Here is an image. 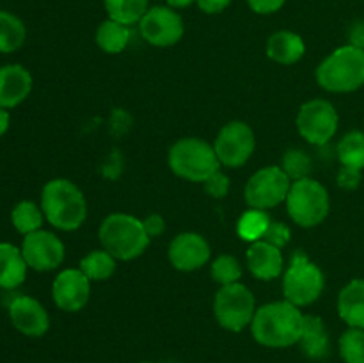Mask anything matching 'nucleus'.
<instances>
[{"instance_id":"412c9836","label":"nucleus","mask_w":364,"mask_h":363,"mask_svg":"<svg viewBox=\"0 0 364 363\" xmlns=\"http://www.w3.org/2000/svg\"><path fill=\"white\" fill-rule=\"evenodd\" d=\"M306 53L304 39L291 31H277L267 41V56L279 64H295Z\"/></svg>"},{"instance_id":"39448f33","label":"nucleus","mask_w":364,"mask_h":363,"mask_svg":"<svg viewBox=\"0 0 364 363\" xmlns=\"http://www.w3.org/2000/svg\"><path fill=\"white\" fill-rule=\"evenodd\" d=\"M167 160H169L171 171L188 182L205 184L212 174L220 171L215 148L199 137H183L174 142L171 146Z\"/></svg>"},{"instance_id":"f03ea898","label":"nucleus","mask_w":364,"mask_h":363,"mask_svg":"<svg viewBox=\"0 0 364 363\" xmlns=\"http://www.w3.org/2000/svg\"><path fill=\"white\" fill-rule=\"evenodd\" d=\"M41 210L52 226L63 231H75L87 217L84 192L68 178H53L41 191Z\"/></svg>"},{"instance_id":"1a4fd4ad","label":"nucleus","mask_w":364,"mask_h":363,"mask_svg":"<svg viewBox=\"0 0 364 363\" xmlns=\"http://www.w3.org/2000/svg\"><path fill=\"white\" fill-rule=\"evenodd\" d=\"M291 180L281 166H267L256 171L245 184V201L251 209L269 210L287 201Z\"/></svg>"},{"instance_id":"473e14b6","label":"nucleus","mask_w":364,"mask_h":363,"mask_svg":"<svg viewBox=\"0 0 364 363\" xmlns=\"http://www.w3.org/2000/svg\"><path fill=\"white\" fill-rule=\"evenodd\" d=\"M290 238H291L290 228H288L284 223H274L272 221V223L269 224V228H267L262 241L269 242V244L276 246V248L281 249L290 242Z\"/></svg>"},{"instance_id":"ddd939ff","label":"nucleus","mask_w":364,"mask_h":363,"mask_svg":"<svg viewBox=\"0 0 364 363\" xmlns=\"http://www.w3.org/2000/svg\"><path fill=\"white\" fill-rule=\"evenodd\" d=\"M21 253L31 269L38 273H48L57 269L64 262V244L55 233L46 230H38L25 235Z\"/></svg>"},{"instance_id":"c756f323","label":"nucleus","mask_w":364,"mask_h":363,"mask_svg":"<svg viewBox=\"0 0 364 363\" xmlns=\"http://www.w3.org/2000/svg\"><path fill=\"white\" fill-rule=\"evenodd\" d=\"M340 354L345 363H364V330L348 327L341 335Z\"/></svg>"},{"instance_id":"aec40b11","label":"nucleus","mask_w":364,"mask_h":363,"mask_svg":"<svg viewBox=\"0 0 364 363\" xmlns=\"http://www.w3.org/2000/svg\"><path fill=\"white\" fill-rule=\"evenodd\" d=\"M338 313L348 327L364 330V280H352L341 288Z\"/></svg>"},{"instance_id":"f257e3e1","label":"nucleus","mask_w":364,"mask_h":363,"mask_svg":"<svg viewBox=\"0 0 364 363\" xmlns=\"http://www.w3.org/2000/svg\"><path fill=\"white\" fill-rule=\"evenodd\" d=\"M304 327V313L291 302L274 301L256 310L251 333L259 345L284 349L299 344Z\"/></svg>"},{"instance_id":"ea45409f","label":"nucleus","mask_w":364,"mask_h":363,"mask_svg":"<svg viewBox=\"0 0 364 363\" xmlns=\"http://www.w3.org/2000/svg\"><path fill=\"white\" fill-rule=\"evenodd\" d=\"M9 123H11L9 112H7V109L0 107V135L6 134L7 128H9Z\"/></svg>"},{"instance_id":"f3484780","label":"nucleus","mask_w":364,"mask_h":363,"mask_svg":"<svg viewBox=\"0 0 364 363\" xmlns=\"http://www.w3.org/2000/svg\"><path fill=\"white\" fill-rule=\"evenodd\" d=\"M32 91V75L21 64L0 66V107L13 109Z\"/></svg>"},{"instance_id":"c9c22d12","label":"nucleus","mask_w":364,"mask_h":363,"mask_svg":"<svg viewBox=\"0 0 364 363\" xmlns=\"http://www.w3.org/2000/svg\"><path fill=\"white\" fill-rule=\"evenodd\" d=\"M245 2L256 14H274L284 6L287 0H245Z\"/></svg>"},{"instance_id":"a211bd4d","label":"nucleus","mask_w":364,"mask_h":363,"mask_svg":"<svg viewBox=\"0 0 364 363\" xmlns=\"http://www.w3.org/2000/svg\"><path fill=\"white\" fill-rule=\"evenodd\" d=\"M247 267L258 280H276L283 273V253L265 241L252 242L247 249Z\"/></svg>"},{"instance_id":"dca6fc26","label":"nucleus","mask_w":364,"mask_h":363,"mask_svg":"<svg viewBox=\"0 0 364 363\" xmlns=\"http://www.w3.org/2000/svg\"><path fill=\"white\" fill-rule=\"evenodd\" d=\"M9 317L13 326L27 337H43L50 327L48 312L31 295H16L9 302Z\"/></svg>"},{"instance_id":"f8f14e48","label":"nucleus","mask_w":364,"mask_h":363,"mask_svg":"<svg viewBox=\"0 0 364 363\" xmlns=\"http://www.w3.org/2000/svg\"><path fill=\"white\" fill-rule=\"evenodd\" d=\"M139 31L146 43L166 48L176 45L183 38V18L169 6H153L139 21Z\"/></svg>"},{"instance_id":"c85d7f7f","label":"nucleus","mask_w":364,"mask_h":363,"mask_svg":"<svg viewBox=\"0 0 364 363\" xmlns=\"http://www.w3.org/2000/svg\"><path fill=\"white\" fill-rule=\"evenodd\" d=\"M272 223L269 217V214L265 210L251 209L247 212L242 214V217L237 223V233L240 235V238L247 242H258L262 241L263 235H265L267 228Z\"/></svg>"},{"instance_id":"b1692460","label":"nucleus","mask_w":364,"mask_h":363,"mask_svg":"<svg viewBox=\"0 0 364 363\" xmlns=\"http://www.w3.org/2000/svg\"><path fill=\"white\" fill-rule=\"evenodd\" d=\"M27 38L25 23L9 11L0 9V53H13L23 46Z\"/></svg>"},{"instance_id":"423d86ee","label":"nucleus","mask_w":364,"mask_h":363,"mask_svg":"<svg viewBox=\"0 0 364 363\" xmlns=\"http://www.w3.org/2000/svg\"><path fill=\"white\" fill-rule=\"evenodd\" d=\"M329 209V192L318 180L308 177L291 182L287 196V210L294 223L302 228L318 226L327 217Z\"/></svg>"},{"instance_id":"e433bc0d","label":"nucleus","mask_w":364,"mask_h":363,"mask_svg":"<svg viewBox=\"0 0 364 363\" xmlns=\"http://www.w3.org/2000/svg\"><path fill=\"white\" fill-rule=\"evenodd\" d=\"M231 2H233V0H196V4H198L199 9L206 14L223 13L224 9H228V7H230Z\"/></svg>"},{"instance_id":"0eeeda50","label":"nucleus","mask_w":364,"mask_h":363,"mask_svg":"<svg viewBox=\"0 0 364 363\" xmlns=\"http://www.w3.org/2000/svg\"><path fill=\"white\" fill-rule=\"evenodd\" d=\"M326 287V276L316 263L302 251H295L290 267L283 274V294L291 305L309 306L322 295Z\"/></svg>"},{"instance_id":"6ab92c4d","label":"nucleus","mask_w":364,"mask_h":363,"mask_svg":"<svg viewBox=\"0 0 364 363\" xmlns=\"http://www.w3.org/2000/svg\"><path fill=\"white\" fill-rule=\"evenodd\" d=\"M27 262L20 248L9 242H0V288L13 290L27 278Z\"/></svg>"},{"instance_id":"f704fd0d","label":"nucleus","mask_w":364,"mask_h":363,"mask_svg":"<svg viewBox=\"0 0 364 363\" xmlns=\"http://www.w3.org/2000/svg\"><path fill=\"white\" fill-rule=\"evenodd\" d=\"M361 177H363L361 169L343 166L340 169V173H338V185H340L341 189L352 191V189H355L359 184H361Z\"/></svg>"},{"instance_id":"cd10ccee","label":"nucleus","mask_w":364,"mask_h":363,"mask_svg":"<svg viewBox=\"0 0 364 363\" xmlns=\"http://www.w3.org/2000/svg\"><path fill=\"white\" fill-rule=\"evenodd\" d=\"M338 159L341 166L364 169V132L352 130L341 137L338 144Z\"/></svg>"},{"instance_id":"20e7f679","label":"nucleus","mask_w":364,"mask_h":363,"mask_svg":"<svg viewBox=\"0 0 364 363\" xmlns=\"http://www.w3.org/2000/svg\"><path fill=\"white\" fill-rule=\"evenodd\" d=\"M316 82L329 93H352L364 85V50L345 45L327 56L316 68Z\"/></svg>"},{"instance_id":"6e6552de","label":"nucleus","mask_w":364,"mask_h":363,"mask_svg":"<svg viewBox=\"0 0 364 363\" xmlns=\"http://www.w3.org/2000/svg\"><path fill=\"white\" fill-rule=\"evenodd\" d=\"M256 310L258 308H256L255 295L240 281L220 287L213 299V313H215L217 322L224 330L233 331V333L251 326Z\"/></svg>"},{"instance_id":"a878e982","label":"nucleus","mask_w":364,"mask_h":363,"mask_svg":"<svg viewBox=\"0 0 364 363\" xmlns=\"http://www.w3.org/2000/svg\"><path fill=\"white\" fill-rule=\"evenodd\" d=\"M78 269L85 274L91 281L109 280L116 270V258L105 249H96L80 260Z\"/></svg>"},{"instance_id":"58836bf2","label":"nucleus","mask_w":364,"mask_h":363,"mask_svg":"<svg viewBox=\"0 0 364 363\" xmlns=\"http://www.w3.org/2000/svg\"><path fill=\"white\" fill-rule=\"evenodd\" d=\"M350 45L359 46L364 50V23H358L352 31V43Z\"/></svg>"},{"instance_id":"72a5a7b5","label":"nucleus","mask_w":364,"mask_h":363,"mask_svg":"<svg viewBox=\"0 0 364 363\" xmlns=\"http://www.w3.org/2000/svg\"><path fill=\"white\" fill-rule=\"evenodd\" d=\"M203 185H205L206 194L217 199L224 198V196H228V192H230V178H228L226 174L220 173V171L212 174Z\"/></svg>"},{"instance_id":"79ce46f5","label":"nucleus","mask_w":364,"mask_h":363,"mask_svg":"<svg viewBox=\"0 0 364 363\" xmlns=\"http://www.w3.org/2000/svg\"><path fill=\"white\" fill-rule=\"evenodd\" d=\"M142 363H151V362H142Z\"/></svg>"},{"instance_id":"a19ab883","label":"nucleus","mask_w":364,"mask_h":363,"mask_svg":"<svg viewBox=\"0 0 364 363\" xmlns=\"http://www.w3.org/2000/svg\"><path fill=\"white\" fill-rule=\"evenodd\" d=\"M166 4L173 9H185V7H191L192 4H196V0H166Z\"/></svg>"},{"instance_id":"9d476101","label":"nucleus","mask_w":364,"mask_h":363,"mask_svg":"<svg viewBox=\"0 0 364 363\" xmlns=\"http://www.w3.org/2000/svg\"><path fill=\"white\" fill-rule=\"evenodd\" d=\"M336 109L331 102L322 98L309 100L302 103L301 110L297 114V130L302 139L315 146H323L334 137L338 130Z\"/></svg>"},{"instance_id":"393cba45","label":"nucleus","mask_w":364,"mask_h":363,"mask_svg":"<svg viewBox=\"0 0 364 363\" xmlns=\"http://www.w3.org/2000/svg\"><path fill=\"white\" fill-rule=\"evenodd\" d=\"M103 6L110 20L130 27L142 20L149 9V0H103Z\"/></svg>"},{"instance_id":"4be33fe9","label":"nucleus","mask_w":364,"mask_h":363,"mask_svg":"<svg viewBox=\"0 0 364 363\" xmlns=\"http://www.w3.org/2000/svg\"><path fill=\"white\" fill-rule=\"evenodd\" d=\"M302 352L311 359H322L329 352V335L318 315H304V327L299 340Z\"/></svg>"},{"instance_id":"2eb2a0df","label":"nucleus","mask_w":364,"mask_h":363,"mask_svg":"<svg viewBox=\"0 0 364 363\" xmlns=\"http://www.w3.org/2000/svg\"><path fill=\"white\" fill-rule=\"evenodd\" d=\"M169 262L181 273H192L206 265L212 256V249L203 235L194 231H185L176 235L169 244Z\"/></svg>"},{"instance_id":"4468645a","label":"nucleus","mask_w":364,"mask_h":363,"mask_svg":"<svg viewBox=\"0 0 364 363\" xmlns=\"http://www.w3.org/2000/svg\"><path fill=\"white\" fill-rule=\"evenodd\" d=\"M91 295V280L80 269H64L55 276L52 285L53 302L63 312H78L84 308Z\"/></svg>"},{"instance_id":"7c9ffc66","label":"nucleus","mask_w":364,"mask_h":363,"mask_svg":"<svg viewBox=\"0 0 364 363\" xmlns=\"http://www.w3.org/2000/svg\"><path fill=\"white\" fill-rule=\"evenodd\" d=\"M240 276V262H238L233 255H220L212 262V278L220 285V287L238 283Z\"/></svg>"},{"instance_id":"5701e85b","label":"nucleus","mask_w":364,"mask_h":363,"mask_svg":"<svg viewBox=\"0 0 364 363\" xmlns=\"http://www.w3.org/2000/svg\"><path fill=\"white\" fill-rule=\"evenodd\" d=\"M130 43V28L114 20H105L96 28V45L107 53H121Z\"/></svg>"},{"instance_id":"2f4dec72","label":"nucleus","mask_w":364,"mask_h":363,"mask_svg":"<svg viewBox=\"0 0 364 363\" xmlns=\"http://www.w3.org/2000/svg\"><path fill=\"white\" fill-rule=\"evenodd\" d=\"M281 167L290 177L291 182H297L309 177V173H311V159L302 149H288L284 153Z\"/></svg>"},{"instance_id":"bb28decb","label":"nucleus","mask_w":364,"mask_h":363,"mask_svg":"<svg viewBox=\"0 0 364 363\" xmlns=\"http://www.w3.org/2000/svg\"><path fill=\"white\" fill-rule=\"evenodd\" d=\"M11 221L18 233L28 235L41 230L45 214L34 201H20L11 212Z\"/></svg>"},{"instance_id":"4c0bfd02","label":"nucleus","mask_w":364,"mask_h":363,"mask_svg":"<svg viewBox=\"0 0 364 363\" xmlns=\"http://www.w3.org/2000/svg\"><path fill=\"white\" fill-rule=\"evenodd\" d=\"M142 223H144V230L146 233L149 235V238L159 237V235L166 230V221H164L159 214H151V216L146 217Z\"/></svg>"},{"instance_id":"7ed1b4c3","label":"nucleus","mask_w":364,"mask_h":363,"mask_svg":"<svg viewBox=\"0 0 364 363\" xmlns=\"http://www.w3.org/2000/svg\"><path fill=\"white\" fill-rule=\"evenodd\" d=\"M98 237L103 249L123 262L139 258L151 241L141 219L121 212L110 214L103 219Z\"/></svg>"},{"instance_id":"9b49d317","label":"nucleus","mask_w":364,"mask_h":363,"mask_svg":"<svg viewBox=\"0 0 364 363\" xmlns=\"http://www.w3.org/2000/svg\"><path fill=\"white\" fill-rule=\"evenodd\" d=\"M213 148L219 157L220 166L240 167L255 153V132L244 121H230L217 134Z\"/></svg>"}]
</instances>
